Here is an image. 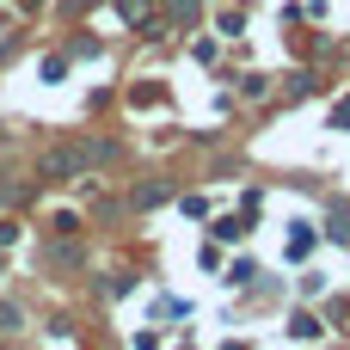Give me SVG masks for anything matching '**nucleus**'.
<instances>
[{
    "instance_id": "obj_2",
    "label": "nucleus",
    "mask_w": 350,
    "mask_h": 350,
    "mask_svg": "<svg viewBox=\"0 0 350 350\" xmlns=\"http://www.w3.org/2000/svg\"><path fill=\"white\" fill-rule=\"evenodd\" d=\"M0 326H18V314H12V308H6V301H0Z\"/></svg>"
},
{
    "instance_id": "obj_1",
    "label": "nucleus",
    "mask_w": 350,
    "mask_h": 350,
    "mask_svg": "<svg viewBox=\"0 0 350 350\" xmlns=\"http://www.w3.org/2000/svg\"><path fill=\"white\" fill-rule=\"evenodd\" d=\"M105 154H111L105 142H68V148H49V154H43V172H55V178H62V172H80V166H98Z\"/></svg>"
}]
</instances>
